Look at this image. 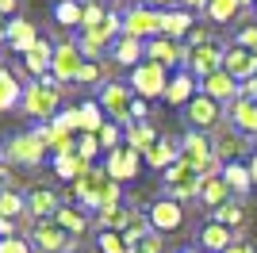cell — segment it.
<instances>
[{
  "instance_id": "38",
  "label": "cell",
  "mask_w": 257,
  "mask_h": 253,
  "mask_svg": "<svg viewBox=\"0 0 257 253\" xmlns=\"http://www.w3.org/2000/svg\"><path fill=\"white\" fill-rule=\"evenodd\" d=\"M54 222H58L65 234H85L88 230V219L81 215V211H73V207H62L58 215H54Z\"/></svg>"
},
{
  "instance_id": "46",
  "label": "cell",
  "mask_w": 257,
  "mask_h": 253,
  "mask_svg": "<svg viewBox=\"0 0 257 253\" xmlns=\"http://www.w3.org/2000/svg\"><path fill=\"white\" fill-rule=\"evenodd\" d=\"M100 77H104V69H100L96 62H85V69H81V77H77V84H96Z\"/></svg>"
},
{
  "instance_id": "49",
  "label": "cell",
  "mask_w": 257,
  "mask_h": 253,
  "mask_svg": "<svg viewBox=\"0 0 257 253\" xmlns=\"http://www.w3.org/2000/svg\"><path fill=\"white\" fill-rule=\"evenodd\" d=\"M16 8H20V0H0V16L4 20H16Z\"/></svg>"
},
{
  "instance_id": "23",
  "label": "cell",
  "mask_w": 257,
  "mask_h": 253,
  "mask_svg": "<svg viewBox=\"0 0 257 253\" xmlns=\"http://www.w3.org/2000/svg\"><path fill=\"white\" fill-rule=\"evenodd\" d=\"M27 211H31L39 222H46L50 215L62 211V200H58L50 188H31V192H27Z\"/></svg>"
},
{
  "instance_id": "33",
  "label": "cell",
  "mask_w": 257,
  "mask_h": 253,
  "mask_svg": "<svg viewBox=\"0 0 257 253\" xmlns=\"http://www.w3.org/2000/svg\"><path fill=\"white\" fill-rule=\"evenodd\" d=\"M223 180L226 188L234 192V196H246L249 188H253V177H249V165H242V161H234V165L223 169Z\"/></svg>"
},
{
  "instance_id": "59",
  "label": "cell",
  "mask_w": 257,
  "mask_h": 253,
  "mask_svg": "<svg viewBox=\"0 0 257 253\" xmlns=\"http://www.w3.org/2000/svg\"><path fill=\"white\" fill-rule=\"evenodd\" d=\"M92 4H100V8H104V4H111V0H92Z\"/></svg>"
},
{
  "instance_id": "6",
  "label": "cell",
  "mask_w": 257,
  "mask_h": 253,
  "mask_svg": "<svg viewBox=\"0 0 257 253\" xmlns=\"http://www.w3.org/2000/svg\"><path fill=\"white\" fill-rule=\"evenodd\" d=\"M169 88V69L158 62H142L131 69V92L139 100H150V96H165Z\"/></svg>"
},
{
  "instance_id": "43",
  "label": "cell",
  "mask_w": 257,
  "mask_h": 253,
  "mask_svg": "<svg viewBox=\"0 0 257 253\" xmlns=\"http://www.w3.org/2000/svg\"><path fill=\"white\" fill-rule=\"evenodd\" d=\"M100 150H104V146H100V138H96V135H77V154H81L85 161H92Z\"/></svg>"
},
{
  "instance_id": "32",
  "label": "cell",
  "mask_w": 257,
  "mask_h": 253,
  "mask_svg": "<svg viewBox=\"0 0 257 253\" xmlns=\"http://www.w3.org/2000/svg\"><path fill=\"white\" fill-rule=\"evenodd\" d=\"M77 115H81V135H100V126L107 123L104 107H100V100H88V104L77 107Z\"/></svg>"
},
{
  "instance_id": "58",
  "label": "cell",
  "mask_w": 257,
  "mask_h": 253,
  "mask_svg": "<svg viewBox=\"0 0 257 253\" xmlns=\"http://www.w3.org/2000/svg\"><path fill=\"white\" fill-rule=\"evenodd\" d=\"M146 4H173V0H146Z\"/></svg>"
},
{
  "instance_id": "31",
  "label": "cell",
  "mask_w": 257,
  "mask_h": 253,
  "mask_svg": "<svg viewBox=\"0 0 257 253\" xmlns=\"http://www.w3.org/2000/svg\"><path fill=\"white\" fill-rule=\"evenodd\" d=\"M192 31V16H188V12H161V35H165V39H181V35H188Z\"/></svg>"
},
{
  "instance_id": "26",
  "label": "cell",
  "mask_w": 257,
  "mask_h": 253,
  "mask_svg": "<svg viewBox=\"0 0 257 253\" xmlns=\"http://www.w3.org/2000/svg\"><path fill=\"white\" fill-rule=\"evenodd\" d=\"M50 62H54V46H50L46 39H39V42H35V50L27 54V58H23L27 73H31V77H39V81H43V77H50Z\"/></svg>"
},
{
  "instance_id": "3",
  "label": "cell",
  "mask_w": 257,
  "mask_h": 253,
  "mask_svg": "<svg viewBox=\"0 0 257 253\" xmlns=\"http://www.w3.org/2000/svg\"><path fill=\"white\" fill-rule=\"evenodd\" d=\"M161 184L169 192V200H200V188H204V177H200V169H192L188 161H177L173 169L161 173Z\"/></svg>"
},
{
  "instance_id": "37",
  "label": "cell",
  "mask_w": 257,
  "mask_h": 253,
  "mask_svg": "<svg viewBox=\"0 0 257 253\" xmlns=\"http://www.w3.org/2000/svg\"><path fill=\"white\" fill-rule=\"evenodd\" d=\"M215 222L226 226V230H242L246 226V207L242 203H223V207L215 211Z\"/></svg>"
},
{
  "instance_id": "9",
  "label": "cell",
  "mask_w": 257,
  "mask_h": 253,
  "mask_svg": "<svg viewBox=\"0 0 257 253\" xmlns=\"http://www.w3.org/2000/svg\"><path fill=\"white\" fill-rule=\"evenodd\" d=\"M181 161H188L192 169L204 173L207 165H215V142L204 131H188V135L181 138Z\"/></svg>"
},
{
  "instance_id": "42",
  "label": "cell",
  "mask_w": 257,
  "mask_h": 253,
  "mask_svg": "<svg viewBox=\"0 0 257 253\" xmlns=\"http://www.w3.org/2000/svg\"><path fill=\"white\" fill-rule=\"evenodd\" d=\"M131 253H165V238L154 230V234H146V238H139V242L131 245Z\"/></svg>"
},
{
  "instance_id": "20",
  "label": "cell",
  "mask_w": 257,
  "mask_h": 253,
  "mask_svg": "<svg viewBox=\"0 0 257 253\" xmlns=\"http://www.w3.org/2000/svg\"><path fill=\"white\" fill-rule=\"evenodd\" d=\"M181 161V142H173V138H158L150 146V154H146V165L158 169V173H165V169H173Z\"/></svg>"
},
{
  "instance_id": "54",
  "label": "cell",
  "mask_w": 257,
  "mask_h": 253,
  "mask_svg": "<svg viewBox=\"0 0 257 253\" xmlns=\"http://www.w3.org/2000/svg\"><path fill=\"white\" fill-rule=\"evenodd\" d=\"M226 253H257V249H253V245H249V242H234V245H230V249H226Z\"/></svg>"
},
{
  "instance_id": "22",
  "label": "cell",
  "mask_w": 257,
  "mask_h": 253,
  "mask_svg": "<svg viewBox=\"0 0 257 253\" xmlns=\"http://www.w3.org/2000/svg\"><path fill=\"white\" fill-rule=\"evenodd\" d=\"M230 123H234L238 135H253L257 138V100L238 96L234 104H230Z\"/></svg>"
},
{
  "instance_id": "56",
  "label": "cell",
  "mask_w": 257,
  "mask_h": 253,
  "mask_svg": "<svg viewBox=\"0 0 257 253\" xmlns=\"http://www.w3.org/2000/svg\"><path fill=\"white\" fill-rule=\"evenodd\" d=\"M249 177H253V188H257V154L249 158Z\"/></svg>"
},
{
  "instance_id": "52",
  "label": "cell",
  "mask_w": 257,
  "mask_h": 253,
  "mask_svg": "<svg viewBox=\"0 0 257 253\" xmlns=\"http://www.w3.org/2000/svg\"><path fill=\"white\" fill-rule=\"evenodd\" d=\"M0 192H8V161L0 158Z\"/></svg>"
},
{
  "instance_id": "51",
  "label": "cell",
  "mask_w": 257,
  "mask_h": 253,
  "mask_svg": "<svg viewBox=\"0 0 257 253\" xmlns=\"http://www.w3.org/2000/svg\"><path fill=\"white\" fill-rule=\"evenodd\" d=\"M238 96H246V100H257V77L242 84V92H238Z\"/></svg>"
},
{
  "instance_id": "35",
  "label": "cell",
  "mask_w": 257,
  "mask_h": 253,
  "mask_svg": "<svg viewBox=\"0 0 257 253\" xmlns=\"http://www.w3.org/2000/svg\"><path fill=\"white\" fill-rule=\"evenodd\" d=\"M200 200L207 203V207H223V203H230V188H226V180L223 177H215V180H204V188H200Z\"/></svg>"
},
{
  "instance_id": "19",
  "label": "cell",
  "mask_w": 257,
  "mask_h": 253,
  "mask_svg": "<svg viewBox=\"0 0 257 253\" xmlns=\"http://www.w3.org/2000/svg\"><path fill=\"white\" fill-rule=\"evenodd\" d=\"M181 58H184V46H177V42L165 39V35L146 42V62H158V65L169 69V65H181Z\"/></svg>"
},
{
  "instance_id": "8",
  "label": "cell",
  "mask_w": 257,
  "mask_h": 253,
  "mask_svg": "<svg viewBox=\"0 0 257 253\" xmlns=\"http://www.w3.org/2000/svg\"><path fill=\"white\" fill-rule=\"evenodd\" d=\"M0 158L8 161V165H39V161L46 158V146L39 142L35 131H27V135H16L12 142H4Z\"/></svg>"
},
{
  "instance_id": "15",
  "label": "cell",
  "mask_w": 257,
  "mask_h": 253,
  "mask_svg": "<svg viewBox=\"0 0 257 253\" xmlns=\"http://www.w3.org/2000/svg\"><path fill=\"white\" fill-rule=\"evenodd\" d=\"M200 92L211 96L215 104H234L238 92H242V84L226 73V69H219V73H211V77H204V81H200Z\"/></svg>"
},
{
  "instance_id": "34",
  "label": "cell",
  "mask_w": 257,
  "mask_h": 253,
  "mask_svg": "<svg viewBox=\"0 0 257 253\" xmlns=\"http://www.w3.org/2000/svg\"><path fill=\"white\" fill-rule=\"evenodd\" d=\"M119 31H123V16H111V12H107L100 27H92V31H81V35H85V39H92L96 46H107V42L115 39Z\"/></svg>"
},
{
  "instance_id": "45",
  "label": "cell",
  "mask_w": 257,
  "mask_h": 253,
  "mask_svg": "<svg viewBox=\"0 0 257 253\" xmlns=\"http://www.w3.org/2000/svg\"><path fill=\"white\" fill-rule=\"evenodd\" d=\"M107 12L100 8V4H85V20H81V31H92V27H100L104 23Z\"/></svg>"
},
{
  "instance_id": "53",
  "label": "cell",
  "mask_w": 257,
  "mask_h": 253,
  "mask_svg": "<svg viewBox=\"0 0 257 253\" xmlns=\"http://www.w3.org/2000/svg\"><path fill=\"white\" fill-rule=\"evenodd\" d=\"M184 12H192V8H207V0H177Z\"/></svg>"
},
{
  "instance_id": "61",
  "label": "cell",
  "mask_w": 257,
  "mask_h": 253,
  "mask_svg": "<svg viewBox=\"0 0 257 253\" xmlns=\"http://www.w3.org/2000/svg\"><path fill=\"white\" fill-rule=\"evenodd\" d=\"M69 253H81V249H69Z\"/></svg>"
},
{
  "instance_id": "30",
  "label": "cell",
  "mask_w": 257,
  "mask_h": 253,
  "mask_svg": "<svg viewBox=\"0 0 257 253\" xmlns=\"http://www.w3.org/2000/svg\"><path fill=\"white\" fill-rule=\"evenodd\" d=\"M123 142H127L131 150H139L142 158L150 154V146L158 142V131H154L150 123H135V126H127V135H123Z\"/></svg>"
},
{
  "instance_id": "48",
  "label": "cell",
  "mask_w": 257,
  "mask_h": 253,
  "mask_svg": "<svg viewBox=\"0 0 257 253\" xmlns=\"http://www.w3.org/2000/svg\"><path fill=\"white\" fill-rule=\"evenodd\" d=\"M234 46H242V50H253V54H257V27H242Z\"/></svg>"
},
{
  "instance_id": "50",
  "label": "cell",
  "mask_w": 257,
  "mask_h": 253,
  "mask_svg": "<svg viewBox=\"0 0 257 253\" xmlns=\"http://www.w3.org/2000/svg\"><path fill=\"white\" fill-rule=\"evenodd\" d=\"M131 115H135V123H146V100H139V96H135V107H131Z\"/></svg>"
},
{
  "instance_id": "4",
  "label": "cell",
  "mask_w": 257,
  "mask_h": 253,
  "mask_svg": "<svg viewBox=\"0 0 257 253\" xmlns=\"http://www.w3.org/2000/svg\"><path fill=\"white\" fill-rule=\"evenodd\" d=\"M100 107H104V115L119 126H135V115H131V107H135V92H131V84L123 81H107L100 88Z\"/></svg>"
},
{
  "instance_id": "28",
  "label": "cell",
  "mask_w": 257,
  "mask_h": 253,
  "mask_svg": "<svg viewBox=\"0 0 257 253\" xmlns=\"http://www.w3.org/2000/svg\"><path fill=\"white\" fill-rule=\"evenodd\" d=\"M85 173H92V165H88L81 154H73V158H54V177H58V180H69V184H77Z\"/></svg>"
},
{
  "instance_id": "17",
  "label": "cell",
  "mask_w": 257,
  "mask_h": 253,
  "mask_svg": "<svg viewBox=\"0 0 257 253\" xmlns=\"http://www.w3.org/2000/svg\"><path fill=\"white\" fill-rule=\"evenodd\" d=\"M135 219H139V207H131V203L123 200L119 207L100 211V215H96V226H100V234H104V230H111V234H127Z\"/></svg>"
},
{
  "instance_id": "10",
  "label": "cell",
  "mask_w": 257,
  "mask_h": 253,
  "mask_svg": "<svg viewBox=\"0 0 257 253\" xmlns=\"http://www.w3.org/2000/svg\"><path fill=\"white\" fill-rule=\"evenodd\" d=\"M139 169H142V154L139 150H131V146H119V150H111L104 158V173L115 184H123V180H135L139 177Z\"/></svg>"
},
{
  "instance_id": "18",
  "label": "cell",
  "mask_w": 257,
  "mask_h": 253,
  "mask_svg": "<svg viewBox=\"0 0 257 253\" xmlns=\"http://www.w3.org/2000/svg\"><path fill=\"white\" fill-rule=\"evenodd\" d=\"M43 39V35L35 31V23L31 20H8V46L16 54H23V58H27V54L35 50V42Z\"/></svg>"
},
{
  "instance_id": "36",
  "label": "cell",
  "mask_w": 257,
  "mask_h": 253,
  "mask_svg": "<svg viewBox=\"0 0 257 253\" xmlns=\"http://www.w3.org/2000/svg\"><path fill=\"white\" fill-rule=\"evenodd\" d=\"M238 8H246V0H207V20L211 23H230L238 16Z\"/></svg>"
},
{
  "instance_id": "55",
  "label": "cell",
  "mask_w": 257,
  "mask_h": 253,
  "mask_svg": "<svg viewBox=\"0 0 257 253\" xmlns=\"http://www.w3.org/2000/svg\"><path fill=\"white\" fill-rule=\"evenodd\" d=\"M0 238H16V230H12L8 219H0Z\"/></svg>"
},
{
  "instance_id": "62",
  "label": "cell",
  "mask_w": 257,
  "mask_h": 253,
  "mask_svg": "<svg viewBox=\"0 0 257 253\" xmlns=\"http://www.w3.org/2000/svg\"><path fill=\"white\" fill-rule=\"evenodd\" d=\"M253 8H257V0H253Z\"/></svg>"
},
{
  "instance_id": "44",
  "label": "cell",
  "mask_w": 257,
  "mask_h": 253,
  "mask_svg": "<svg viewBox=\"0 0 257 253\" xmlns=\"http://www.w3.org/2000/svg\"><path fill=\"white\" fill-rule=\"evenodd\" d=\"M100 253H131V249H127V242H123V234L104 230L100 234Z\"/></svg>"
},
{
  "instance_id": "24",
  "label": "cell",
  "mask_w": 257,
  "mask_h": 253,
  "mask_svg": "<svg viewBox=\"0 0 257 253\" xmlns=\"http://www.w3.org/2000/svg\"><path fill=\"white\" fill-rule=\"evenodd\" d=\"M192 96H196V77L188 73V69H181V73H173L169 77V88H165V104H192Z\"/></svg>"
},
{
  "instance_id": "13",
  "label": "cell",
  "mask_w": 257,
  "mask_h": 253,
  "mask_svg": "<svg viewBox=\"0 0 257 253\" xmlns=\"http://www.w3.org/2000/svg\"><path fill=\"white\" fill-rule=\"evenodd\" d=\"M188 123H192V131H215V126L223 123V111H219V104H215L211 96H204V92H196L192 96V104H188Z\"/></svg>"
},
{
  "instance_id": "1",
  "label": "cell",
  "mask_w": 257,
  "mask_h": 253,
  "mask_svg": "<svg viewBox=\"0 0 257 253\" xmlns=\"http://www.w3.org/2000/svg\"><path fill=\"white\" fill-rule=\"evenodd\" d=\"M73 196H77V203L85 211H107V207H119L123 203V188H119L115 180L107 177L104 169H92V173H85V177L73 184Z\"/></svg>"
},
{
  "instance_id": "40",
  "label": "cell",
  "mask_w": 257,
  "mask_h": 253,
  "mask_svg": "<svg viewBox=\"0 0 257 253\" xmlns=\"http://www.w3.org/2000/svg\"><path fill=\"white\" fill-rule=\"evenodd\" d=\"M23 211H27V200H23V196H20V192H0V219H20V215H23Z\"/></svg>"
},
{
  "instance_id": "14",
  "label": "cell",
  "mask_w": 257,
  "mask_h": 253,
  "mask_svg": "<svg viewBox=\"0 0 257 253\" xmlns=\"http://www.w3.org/2000/svg\"><path fill=\"white\" fill-rule=\"evenodd\" d=\"M31 245L35 249H43V253H69V234L58 226V222H35V230H31Z\"/></svg>"
},
{
  "instance_id": "2",
  "label": "cell",
  "mask_w": 257,
  "mask_h": 253,
  "mask_svg": "<svg viewBox=\"0 0 257 253\" xmlns=\"http://www.w3.org/2000/svg\"><path fill=\"white\" fill-rule=\"evenodd\" d=\"M62 84L54 81V77H43V81H31L23 88V115L39 119V123H54L58 119V104H62V92H58Z\"/></svg>"
},
{
  "instance_id": "39",
  "label": "cell",
  "mask_w": 257,
  "mask_h": 253,
  "mask_svg": "<svg viewBox=\"0 0 257 253\" xmlns=\"http://www.w3.org/2000/svg\"><path fill=\"white\" fill-rule=\"evenodd\" d=\"M54 20L62 23V27H81V20H85V8H81L77 0H62V4L54 8Z\"/></svg>"
},
{
  "instance_id": "47",
  "label": "cell",
  "mask_w": 257,
  "mask_h": 253,
  "mask_svg": "<svg viewBox=\"0 0 257 253\" xmlns=\"http://www.w3.org/2000/svg\"><path fill=\"white\" fill-rule=\"evenodd\" d=\"M0 253H31V242H23V238H0Z\"/></svg>"
},
{
  "instance_id": "25",
  "label": "cell",
  "mask_w": 257,
  "mask_h": 253,
  "mask_svg": "<svg viewBox=\"0 0 257 253\" xmlns=\"http://www.w3.org/2000/svg\"><path fill=\"white\" fill-rule=\"evenodd\" d=\"M230 245H234V230H226V226H219V222H207L204 230H200V249L226 253Z\"/></svg>"
},
{
  "instance_id": "5",
  "label": "cell",
  "mask_w": 257,
  "mask_h": 253,
  "mask_svg": "<svg viewBox=\"0 0 257 253\" xmlns=\"http://www.w3.org/2000/svg\"><path fill=\"white\" fill-rule=\"evenodd\" d=\"M223 58H226V46H219V42H204V46H184V58L181 65L188 69L192 77H211L223 69Z\"/></svg>"
},
{
  "instance_id": "57",
  "label": "cell",
  "mask_w": 257,
  "mask_h": 253,
  "mask_svg": "<svg viewBox=\"0 0 257 253\" xmlns=\"http://www.w3.org/2000/svg\"><path fill=\"white\" fill-rule=\"evenodd\" d=\"M0 42H8V20L0 16Z\"/></svg>"
},
{
  "instance_id": "16",
  "label": "cell",
  "mask_w": 257,
  "mask_h": 253,
  "mask_svg": "<svg viewBox=\"0 0 257 253\" xmlns=\"http://www.w3.org/2000/svg\"><path fill=\"white\" fill-rule=\"evenodd\" d=\"M223 69L234 77L238 84H246V81H253V77H257V54L253 50H242V46H226Z\"/></svg>"
},
{
  "instance_id": "41",
  "label": "cell",
  "mask_w": 257,
  "mask_h": 253,
  "mask_svg": "<svg viewBox=\"0 0 257 253\" xmlns=\"http://www.w3.org/2000/svg\"><path fill=\"white\" fill-rule=\"evenodd\" d=\"M96 138H100V146H104L107 154H111V150H119V142H123V126L107 119V123L100 126V135H96Z\"/></svg>"
},
{
  "instance_id": "11",
  "label": "cell",
  "mask_w": 257,
  "mask_h": 253,
  "mask_svg": "<svg viewBox=\"0 0 257 253\" xmlns=\"http://www.w3.org/2000/svg\"><path fill=\"white\" fill-rule=\"evenodd\" d=\"M123 35L127 39H158L161 35V12L154 8H131L127 16H123Z\"/></svg>"
},
{
  "instance_id": "21",
  "label": "cell",
  "mask_w": 257,
  "mask_h": 253,
  "mask_svg": "<svg viewBox=\"0 0 257 253\" xmlns=\"http://www.w3.org/2000/svg\"><path fill=\"white\" fill-rule=\"evenodd\" d=\"M211 142H215V161H223V165H234L246 154V138L238 131H219V138H211Z\"/></svg>"
},
{
  "instance_id": "12",
  "label": "cell",
  "mask_w": 257,
  "mask_h": 253,
  "mask_svg": "<svg viewBox=\"0 0 257 253\" xmlns=\"http://www.w3.org/2000/svg\"><path fill=\"white\" fill-rule=\"evenodd\" d=\"M146 219H150V226L158 234H173V230H181V226H184V207L177 200H169V196H161L158 203H150Z\"/></svg>"
},
{
  "instance_id": "7",
  "label": "cell",
  "mask_w": 257,
  "mask_h": 253,
  "mask_svg": "<svg viewBox=\"0 0 257 253\" xmlns=\"http://www.w3.org/2000/svg\"><path fill=\"white\" fill-rule=\"evenodd\" d=\"M85 69V54L77 50V42H58L54 46V62H50V77L58 84H77Z\"/></svg>"
},
{
  "instance_id": "29",
  "label": "cell",
  "mask_w": 257,
  "mask_h": 253,
  "mask_svg": "<svg viewBox=\"0 0 257 253\" xmlns=\"http://www.w3.org/2000/svg\"><path fill=\"white\" fill-rule=\"evenodd\" d=\"M16 104H23V92H20V77L12 73L8 65H0V111H12Z\"/></svg>"
},
{
  "instance_id": "27",
  "label": "cell",
  "mask_w": 257,
  "mask_h": 253,
  "mask_svg": "<svg viewBox=\"0 0 257 253\" xmlns=\"http://www.w3.org/2000/svg\"><path fill=\"white\" fill-rule=\"evenodd\" d=\"M111 50H115V65H127V69H135V65L146 62V42L142 39H127V35H123Z\"/></svg>"
},
{
  "instance_id": "60",
  "label": "cell",
  "mask_w": 257,
  "mask_h": 253,
  "mask_svg": "<svg viewBox=\"0 0 257 253\" xmlns=\"http://www.w3.org/2000/svg\"><path fill=\"white\" fill-rule=\"evenodd\" d=\"M184 253H207V249H184Z\"/></svg>"
}]
</instances>
